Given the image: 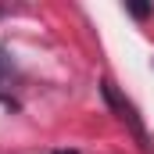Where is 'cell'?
Wrapping results in <instances>:
<instances>
[{"label":"cell","mask_w":154,"mask_h":154,"mask_svg":"<svg viewBox=\"0 0 154 154\" xmlns=\"http://www.w3.org/2000/svg\"><path fill=\"white\" fill-rule=\"evenodd\" d=\"M100 93H104V100H108V108H111V111H115V115L122 118V122H125V125H129L133 133H136V140H140V147H147V133H143V125H140V118H136V111H133V104H129V100H125V97H122V93L115 90V82H104V86H100Z\"/></svg>","instance_id":"6da1fadb"},{"label":"cell","mask_w":154,"mask_h":154,"mask_svg":"<svg viewBox=\"0 0 154 154\" xmlns=\"http://www.w3.org/2000/svg\"><path fill=\"white\" fill-rule=\"evenodd\" d=\"M129 11H133V14H136V18H143V14H147V11H151V7H147V4H133V7H129Z\"/></svg>","instance_id":"7a4b0ae2"},{"label":"cell","mask_w":154,"mask_h":154,"mask_svg":"<svg viewBox=\"0 0 154 154\" xmlns=\"http://www.w3.org/2000/svg\"><path fill=\"white\" fill-rule=\"evenodd\" d=\"M57 154H75V151H57Z\"/></svg>","instance_id":"3957f363"}]
</instances>
